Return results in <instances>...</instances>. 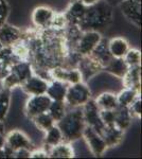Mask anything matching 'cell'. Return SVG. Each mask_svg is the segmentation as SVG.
I'll list each match as a JSON object with an SVG mask.
<instances>
[{
    "instance_id": "obj_44",
    "label": "cell",
    "mask_w": 142,
    "mask_h": 159,
    "mask_svg": "<svg viewBox=\"0 0 142 159\" xmlns=\"http://www.w3.org/2000/svg\"><path fill=\"white\" fill-rule=\"evenodd\" d=\"M2 47H3V46H2V45H1V43H0V50H1V48H2Z\"/></svg>"
},
{
    "instance_id": "obj_42",
    "label": "cell",
    "mask_w": 142,
    "mask_h": 159,
    "mask_svg": "<svg viewBox=\"0 0 142 159\" xmlns=\"http://www.w3.org/2000/svg\"><path fill=\"white\" fill-rule=\"evenodd\" d=\"M0 158H7V156H6V153H4L3 148H0Z\"/></svg>"
},
{
    "instance_id": "obj_17",
    "label": "cell",
    "mask_w": 142,
    "mask_h": 159,
    "mask_svg": "<svg viewBox=\"0 0 142 159\" xmlns=\"http://www.w3.org/2000/svg\"><path fill=\"white\" fill-rule=\"evenodd\" d=\"M87 7L83 6L80 1L74 0L72 1L69 7H67V10L64 12L66 16V19L68 21V25H74L79 27L80 22L83 19L85 12H86Z\"/></svg>"
},
{
    "instance_id": "obj_18",
    "label": "cell",
    "mask_w": 142,
    "mask_h": 159,
    "mask_svg": "<svg viewBox=\"0 0 142 159\" xmlns=\"http://www.w3.org/2000/svg\"><path fill=\"white\" fill-rule=\"evenodd\" d=\"M122 83L124 88H133L141 92V66L128 67L122 78Z\"/></svg>"
},
{
    "instance_id": "obj_3",
    "label": "cell",
    "mask_w": 142,
    "mask_h": 159,
    "mask_svg": "<svg viewBox=\"0 0 142 159\" xmlns=\"http://www.w3.org/2000/svg\"><path fill=\"white\" fill-rule=\"evenodd\" d=\"M32 74L33 69L30 61H19L11 66L9 74L1 81L2 87L12 90L15 87H19Z\"/></svg>"
},
{
    "instance_id": "obj_2",
    "label": "cell",
    "mask_w": 142,
    "mask_h": 159,
    "mask_svg": "<svg viewBox=\"0 0 142 159\" xmlns=\"http://www.w3.org/2000/svg\"><path fill=\"white\" fill-rule=\"evenodd\" d=\"M61 129L64 142L72 143L82 138L85 121L82 107H68L66 114L55 123Z\"/></svg>"
},
{
    "instance_id": "obj_21",
    "label": "cell",
    "mask_w": 142,
    "mask_h": 159,
    "mask_svg": "<svg viewBox=\"0 0 142 159\" xmlns=\"http://www.w3.org/2000/svg\"><path fill=\"white\" fill-rule=\"evenodd\" d=\"M130 48V43L124 37H113L108 40V49L112 57L123 58Z\"/></svg>"
},
{
    "instance_id": "obj_36",
    "label": "cell",
    "mask_w": 142,
    "mask_h": 159,
    "mask_svg": "<svg viewBox=\"0 0 142 159\" xmlns=\"http://www.w3.org/2000/svg\"><path fill=\"white\" fill-rule=\"evenodd\" d=\"M29 158H48V152L45 150L34 148L33 151H31Z\"/></svg>"
},
{
    "instance_id": "obj_41",
    "label": "cell",
    "mask_w": 142,
    "mask_h": 159,
    "mask_svg": "<svg viewBox=\"0 0 142 159\" xmlns=\"http://www.w3.org/2000/svg\"><path fill=\"white\" fill-rule=\"evenodd\" d=\"M4 129H6V126H4L3 121H0V134H4Z\"/></svg>"
},
{
    "instance_id": "obj_34",
    "label": "cell",
    "mask_w": 142,
    "mask_h": 159,
    "mask_svg": "<svg viewBox=\"0 0 142 159\" xmlns=\"http://www.w3.org/2000/svg\"><path fill=\"white\" fill-rule=\"evenodd\" d=\"M100 117L104 125L115 124V109L113 110H104L100 109Z\"/></svg>"
},
{
    "instance_id": "obj_10",
    "label": "cell",
    "mask_w": 142,
    "mask_h": 159,
    "mask_svg": "<svg viewBox=\"0 0 142 159\" xmlns=\"http://www.w3.org/2000/svg\"><path fill=\"white\" fill-rule=\"evenodd\" d=\"M6 145H7L13 152L20 148H27L29 151L34 150V145L30 138L19 129H13L6 135Z\"/></svg>"
},
{
    "instance_id": "obj_29",
    "label": "cell",
    "mask_w": 142,
    "mask_h": 159,
    "mask_svg": "<svg viewBox=\"0 0 142 159\" xmlns=\"http://www.w3.org/2000/svg\"><path fill=\"white\" fill-rule=\"evenodd\" d=\"M11 93L12 90L7 88L0 89V121L7 119V112L10 109V103H11Z\"/></svg>"
},
{
    "instance_id": "obj_27",
    "label": "cell",
    "mask_w": 142,
    "mask_h": 159,
    "mask_svg": "<svg viewBox=\"0 0 142 159\" xmlns=\"http://www.w3.org/2000/svg\"><path fill=\"white\" fill-rule=\"evenodd\" d=\"M138 96H141V92L137 91L136 89H133V88H124L123 90H121L117 94L118 105H119V106L128 107L131 103H133V101Z\"/></svg>"
},
{
    "instance_id": "obj_22",
    "label": "cell",
    "mask_w": 142,
    "mask_h": 159,
    "mask_svg": "<svg viewBox=\"0 0 142 159\" xmlns=\"http://www.w3.org/2000/svg\"><path fill=\"white\" fill-rule=\"evenodd\" d=\"M76 156L71 143L61 142L51 147L48 151V158H73Z\"/></svg>"
},
{
    "instance_id": "obj_30",
    "label": "cell",
    "mask_w": 142,
    "mask_h": 159,
    "mask_svg": "<svg viewBox=\"0 0 142 159\" xmlns=\"http://www.w3.org/2000/svg\"><path fill=\"white\" fill-rule=\"evenodd\" d=\"M67 109H68V106L65 103V101H52L49 106L48 112L56 123L64 117Z\"/></svg>"
},
{
    "instance_id": "obj_6",
    "label": "cell",
    "mask_w": 142,
    "mask_h": 159,
    "mask_svg": "<svg viewBox=\"0 0 142 159\" xmlns=\"http://www.w3.org/2000/svg\"><path fill=\"white\" fill-rule=\"evenodd\" d=\"M82 138H84L90 152L94 154L95 157L102 156L105 153V151L108 148L102 136L98 132H95L92 127L88 126V125H85Z\"/></svg>"
},
{
    "instance_id": "obj_31",
    "label": "cell",
    "mask_w": 142,
    "mask_h": 159,
    "mask_svg": "<svg viewBox=\"0 0 142 159\" xmlns=\"http://www.w3.org/2000/svg\"><path fill=\"white\" fill-rule=\"evenodd\" d=\"M123 60L128 67H135V66H141V52L140 50L135 48H130V50L126 52Z\"/></svg>"
},
{
    "instance_id": "obj_33",
    "label": "cell",
    "mask_w": 142,
    "mask_h": 159,
    "mask_svg": "<svg viewBox=\"0 0 142 159\" xmlns=\"http://www.w3.org/2000/svg\"><path fill=\"white\" fill-rule=\"evenodd\" d=\"M141 103H142L141 96H138L133 101V103L127 107L128 111L131 114V117L133 119H140L141 118Z\"/></svg>"
},
{
    "instance_id": "obj_24",
    "label": "cell",
    "mask_w": 142,
    "mask_h": 159,
    "mask_svg": "<svg viewBox=\"0 0 142 159\" xmlns=\"http://www.w3.org/2000/svg\"><path fill=\"white\" fill-rule=\"evenodd\" d=\"M103 70L115 75L116 78L122 79L124 76V74L126 73V71L128 70V66L126 65V63L123 58L112 57V61L108 63L107 66H105Z\"/></svg>"
},
{
    "instance_id": "obj_35",
    "label": "cell",
    "mask_w": 142,
    "mask_h": 159,
    "mask_svg": "<svg viewBox=\"0 0 142 159\" xmlns=\"http://www.w3.org/2000/svg\"><path fill=\"white\" fill-rule=\"evenodd\" d=\"M10 15V6L7 0H0V27L7 22Z\"/></svg>"
},
{
    "instance_id": "obj_8",
    "label": "cell",
    "mask_w": 142,
    "mask_h": 159,
    "mask_svg": "<svg viewBox=\"0 0 142 159\" xmlns=\"http://www.w3.org/2000/svg\"><path fill=\"white\" fill-rule=\"evenodd\" d=\"M51 102H52V100L49 98L46 93L37 94V96H30V98L25 102V116L29 119H32L33 117L37 116V115L48 111Z\"/></svg>"
},
{
    "instance_id": "obj_32",
    "label": "cell",
    "mask_w": 142,
    "mask_h": 159,
    "mask_svg": "<svg viewBox=\"0 0 142 159\" xmlns=\"http://www.w3.org/2000/svg\"><path fill=\"white\" fill-rule=\"evenodd\" d=\"M68 25V21L66 19V16L64 13H56L54 14L53 19L51 21L50 25V29H54V30H65L66 27Z\"/></svg>"
},
{
    "instance_id": "obj_38",
    "label": "cell",
    "mask_w": 142,
    "mask_h": 159,
    "mask_svg": "<svg viewBox=\"0 0 142 159\" xmlns=\"http://www.w3.org/2000/svg\"><path fill=\"white\" fill-rule=\"evenodd\" d=\"M77 1H80L83 6L88 7L94 6V4H95V3H98L100 0H77Z\"/></svg>"
},
{
    "instance_id": "obj_37",
    "label": "cell",
    "mask_w": 142,
    "mask_h": 159,
    "mask_svg": "<svg viewBox=\"0 0 142 159\" xmlns=\"http://www.w3.org/2000/svg\"><path fill=\"white\" fill-rule=\"evenodd\" d=\"M31 151L27 148H20V150L15 151L13 154V158H29Z\"/></svg>"
},
{
    "instance_id": "obj_5",
    "label": "cell",
    "mask_w": 142,
    "mask_h": 159,
    "mask_svg": "<svg viewBox=\"0 0 142 159\" xmlns=\"http://www.w3.org/2000/svg\"><path fill=\"white\" fill-rule=\"evenodd\" d=\"M102 38L103 36L99 31H94V30L83 31L76 48H74V51H76L82 56L89 55L92 52V50L95 48V46L101 42Z\"/></svg>"
},
{
    "instance_id": "obj_7",
    "label": "cell",
    "mask_w": 142,
    "mask_h": 159,
    "mask_svg": "<svg viewBox=\"0 0 142 159\" xmlns=\"http://www.w3.org/2000/svg\"><path fill=\"white\" fill-rule=\"evenodd\" d=\"M83 116H84V121L85 124L88 126L92 127L95 132H98L101 135L103 129H104V123L102 122L100 117V109L97 106L94 99H90L85 103L83 106Z\"/></svg>"
},
{
    "instance_id": "obj_12",
    "label": "cell",
    "mask_w": 142,
    "mask_h": 159,
    "mask_svg": "<svg viewBox=\"0 0 142 159\" xmlns=\"http://www.w3.org/2000/svg\"><path fill=\"white\" fill-rule=\"evenodd\" d=\"M54 14H55V11L53 9L46 6H40L33 10L31 18H32L35 28L44 30L50 27Z\"/></svg>"
},
{
    "instance_id": "obj_20",
    "label": "cell",
    "mask_w": 142,
    "mask_h": 159,
    "mask_svg": "<svg viewBox=\"0 0 142 159\" xmlns=\"http://www.w3.org/2000/svg\"><path fill=\"white\" fill-rule=\"evenodd\" d=\"M68 84L57 80H50L48 81V88L46 94L52 101H64L66 97Z\"/></svg>"
},
{
    "instance_id": "obj_39",
    "label": "cell",
    "mask_w": 142,
    "mask_h": 159,
    "mask_svg": "<svg viewBox=\"0 0 142 159\" xmlns=\"http://www.w3.org/2000/svg\"><path fill=\"white\" fill-rule=\"evenodd\" d=\"M104 1H106L107 3H109L110 6H118L119 3H120L122 0H104Z\"/></svg>"
},
{
    "instance_id": "obj_43",
    "label": "cell",
    "mask_w": 142,
    "mask_h": 159,
    "mask_svg": "<svg viewBox=\"0 0 142 159\" xmlns=\"http://www.w3.org/2000/svg\"><path fill=\"white\" fill-rule=\"evenodd\" d=\"M130 1H133V2H138V3H141V0H130Z\"/></svg>"
},
{
    "instance_id": "obj_28",
    "label": "cell",
    "mask_w": 142,
    "mask_h": 159,
    "mask_svg": "<svg viewBox=\"0 0 142 159\" xmlns=\"http://www.w3.org/2000/svg\"><path fill=\"white\" fill-rule=\"evenodd\" d=\"M33 123L35 124V126L38 129H40L42 132H47L48 129H50L53 125H55V121L53 120V118L50 116L48 111L39 114L37 116L33 117L31 119Z\"/></svg>"
},
{
    "instance_id": "obj_19",
    "label": "cell",
    "mask_w": 142,
    "mask_h": 159,
    "mask_svg": "<svg viewBox=\"0 0 142 159\" xmlns=\"http://www.w3.org/2000/svg\"><path fill=\"white\" fill-rule=\"evenodd\" d=\"M92 58H94L98 63L104 69L105 66L108 65L112 58V55L110 54L109 49H108V42L104 38L101 39V42L95 46V48L92 50V52L89 54Z\"/></svg>"
},
{
    "instance_id": "obj_40",
    "label": "cell",
    "mask_w": 142,
    "mask_h": 159,
    "mask_svg": "<svg viewBox=\"0 0 142 159\" xmlns=\"http://www.w3.org/2000/svg\"><path fill=\"white\" fill-rule=\"evenodd\" d=\"M4 144H6V135L0 134V148H3Z\"/></svg>"
},
{
    "instance_id": "obj_23",
    "label": "cell",
    "mask_w": 142,
    "mask_h": 159,
    "mask_svg": "<svg viewBox=\"0 0 142 159\" xmlns=\"http://www.w3.org/2000/svg\"><path fill=\"white\" fill-rule=\"evenodd\" d=\"M94 100L97 106L99 107V109L113 110L119 106L117 101V94L112 93V92H102Z\"/></svg>"
},
{
    "instance_id": "obj_16",
    "label": "cell",
    "mask_w": 142,
    "mask_h": 159,
    "mask_svg": "<svg viewBox=\"0 0 142 159\" xmlns=\"http://www.w3.org/2000/svg\"><path fill=\"white\" fill-rule=\"evenodd\" d=\"M124 134H125V130L120 129L115 124H112V125H105L102 133H101V136L104 139L107 148H115L118 147L123 141Z\"/></svg>"
},
{
    "instance_id": "obj_1",
    "label": "cell",
    "mask_w": 142,
    "mask_h": 159,
    "mask_svg": "<svg viewBox=\"0 0 142 159\" xmlns=\"http://www.w3.org/2000/svg\"><path fill=\"white\" fill-rule=\"evenodd\" d=\"M113 19V7L104 0L86 9L85 15L80 22L79 28L82 31H100L107 29Z\"/></svg>"
},
{
    "instance_id": "obj_9",
    "label": "cell",
    "mask_w": 142,
    "mask_h": 159,
    "mask_svg": "<svg viewBox=\"0 0 142 159\" xmlns=\"http://www.w3.org/2000/svg\"><path fill=\"white\" fill-rule=\"evenodd\" d=\"M49 75L51 80H57L68 85L83 81L79 69L64 67V66H56V67L51 68L49 70Z\"/></svg>"
},
{
    "instance_id": "obj_15",
    "label": "cell",
    "mask_w": 142,
    "mask_h": 159,
    "mask_svg": "<svg viewBox=\"0 0 142 159\" xmlns=\"http://www.w3.org/2000/svg\"><path fill=\"white\" fill-rule=\"evenodd\" d=\"M22 30L6 22L0 27V43L3 46H12L21 39Z\"/></svg>"
},
{
    "instance_id": "obj_11",
    "label": "cell",
    "mask_w": 142,
    "mask_h": 159,
    "mask_svg": "<svg viewBox=\"0 0 142 159\" xmlns=\"http://www.w3.org/2000/svg\"><path fill=\"white\" fill-rule=\"evenodd\" d=\"M76 68L81 72L82 80L83 82H86L103 71V67L98 63L94 58H92L90 55H84L81 57V60L77 63Z\"/></svg>"
},
{
    "instance_id": "obj_25",
    "label": "cell",
    "mask_w": 142,
    "mask_h": 159,
    "mask_svg": "<svg viewBox=\"0 0 142 159\" xmlns=\"http://www.w3.org/2000/svg\"><path fill=\"white\" fill-rule=\"evenodd\" d=\"M133 118L128 111L127 107L118 106L115 109V125L122 130H126L130 127Z\"/></svg>"
},
{
    "instance_id": "obj_26",
    "label": "cell",
    "mask_w": 142,
    "mask_h": 159,
    "mask_svg": "<svg viewBox=\"0 0 142 159\" xmlns=\"http://www.w3.org/2000/svg\"><path fill=\"white\" fill-rule=\"evenodd\" d=\"M45 138H44V145L50 148L51 147L58 144V143L63 142V135H62L61 129H58L57 125H53L50 129L45 132Z\"/></svg>"
},
{
    "instance_id": "obj_13",
    "label": "cell",
    "mask_w": 142,
    "mask_h": 159,
    "mask_svg": "<svg viewBox=\"0 0 142 159\" xmlns=\"http://www.w3.org/2000/svg\"><path fill=\"white\" fill-rule=\"evenodd\" d=\"M124 17L137 28L141 27V3L130 0H122L118 4Z\"/></svg>"
},
{
    "instance_id": "obj_4",
    "label": "cell",
    "mask_w": 142,
    "mask_h": 159,
    "mask_svg": "<svg viewBox=\"0 0 142 159\" xmlns=\"http://www.w3.org/2000/svg\"><path fill=\"white\" fill-rule=\"evenodd\" d=\"M91 98V91L89 87L85 82L82 81L68 85L64 101L68 107H82Z\"/></svg>"
},
{
    "instance_id": "obj_14",
    "label": "cell",
    "mask_w": 142,
    "mask_h": 159,
    "mask_svg": "<svg viewBox=\"0 0 142 159\" xmlns=\"http://www.w3.org/2000/svg\"><path fill=\"white\" fill-rule=\"evenodd\" d=\"M22 91L29 96H37V94L46 93L48 88V81L33 73L29 79H27L19 86Z\"/></svg>"
}]
</instances>
